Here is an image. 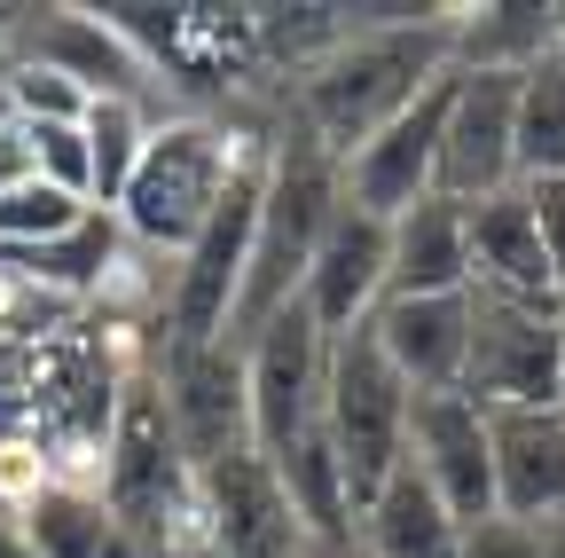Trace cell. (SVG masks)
Returning a JSON list of instances; mask_svg holds the SVG:
<instances>
[{
  "label": "cell",
  "mask_w": 565,
  "mask_h": 558,
  "mask_svg": "<svg viewBox=\"0 0 565 558\" xmlns=\"http://www.w3.org/2000/svg\"><path fill=\"white\" fill-rule=\"evenodd\" d=\"M463 252H471V292L557 315L550 260H542V236H534V213H526V189H494V197L463 204Z\"/></svg>",
  "instance_id": "16"
},
{
  "label": "cell",
  "mask_w": 565,
  "mask_h": 558,
  "mask_svg": "<svg viewBox=\"0 0 565 558\" xmlns=\"http://www.w3.org/2000/svg\"><path fill=\"white\" fill-rule=\"evenodd\" d=\"M307 315L322 323V338H345L362 330L385 299V221L353 213V204H338V221L322 229L315 260H307V284H299Z\"/></svg>",
  "instance_id": "15"
},
{
  "label": "cell",
  "mask_w": 565,
  "mask_h": 558,
  "mask_svg": "<svg viewBox=\"0 0 565 558\" xmlns=\"http://www.w3.org/2000/svg\"><path fill=\"white\" fill-rule=\"evenodd\" d=\"M173 425V449L189 472L252 449V401H244V355L236 346H166V370L150 378Z\"/></svg>",
  "instance_id": "10"
},
{
  "label": "cell",
  "mask_w": 565,
  "mask_h": 558,
  "mask_svg": "<svg viewBox=\"0 0 565 558\" xmlns=\"http://www.w3.org/2000/svg\"><path fill=\"white\" fill-rule=\"evenodd\" d=\"M550 48L565 55V9H550Z\"/></svg>",
  "instance_id": "33"
},
{
  "label": "cell",
  "mask_w": 565,
  "mask_h": 558,
  "mask_svg": "<svg viewBox=\"0 0 565 558\" xmlns=\"http://www.w3.org/2000/svg\"><path fill=\"white\" fill-rule=\"evenodd\" d=\"M526 213L550 260V299H557V330H565V181H526Z\"/></svg>",
  "instance_id": "26"
},
{
  "label": "cell",
  "mask_w": 565,
  "mask_h": 558,
  "mask_svg": "<svg viewBox=\"0 0 565 558\" xmlns=\"http://www.w3.org/2000/svg\"><path fill=\"white\" fill-rule=\"evenodd\" d=\"M557 417H565V401H557Z\"/></svg>",
  "instance_id": "35"
},
{
  "label": "cell",
  "mask_w": 565,
  "mask_h": 558,
  "mask_svg": "<svg viewBox=\"0 0 565 558\" xmlns=\"http://www.w3.org/2000/svg\"><path fill=\"white\" fill-rule=\"evenodd\" d=\"M377 355L401 370L408 393H456L463 386V346H471V299H377L370 315Z\"/></svg>",
  "instance_id": "17"
},
{
  "label": "cell",
  "mask_w": 565,
  "mask_h": 558,
  "mask_svg": "<svg viewBox=\"0 0 565 558\" xmlns=\"http://www.w3.org/2000/svg\"><path fill=\"white\" fill-rule=\"evenodd\" d=\"M494 519L550 527L565 519V417L557 409H487Z\"/></svg>",
  "instance_id": "14"
},
{
  "label": "cell",
  "mask_w": 565,
  "mask_h": 558,
  "mask_svg": "<svg viewBox=\"0 0 565 558\" xmlns=\"http://www.w3.org/2000/svg\"><path fill=\"white\" fill-rule=\"evenodd\" d=\"M118 260H126L118 213H87L79 229H63V236H47V244L0 252V275H17V284H32V292H47V299H87V292H103L110 275H118Z\"/></svg>",
  "instance_id": "21"
},
{
  "label": "cell",
  "mask_w": 565,
  "mask_h": 558,
  "mask_svg": "<svg viewBox=\"0 0 565 558\" xmlns=\"http://www.w3.org/2000/svg\"><path fill=\"white\" fill-rule=\"evenodd\" d=\"M456 558H542V527L479 519V527H463V550H456Z\"/></svg>",
  "instance_id": "27"
},
{
  "label": "cell",
  "mask_w": 565,
  "mask_h": 558,
  "mask_svg": "<svg viewBox=\"0 0 565 558\" xmlns=\"http://www.w3.org/2000/svg\"><path fill=\"white\" fill-rule=\"evenodd\" d=\"M408 464L424 487L456 512V527L494 519V456H487V409L471 393H408Z\"/></svg>",
  "instance_id": "12"
},
{
  "label": "cell",
  "mask_w": 565,
  "mask_h": 558,
  "mask_svg": "<svg viewBox=\"0 0 565 558\" xmlns=\"http://www.w3.org/2000/svg\"><path fill=\"white\" fill-rule=\"evenodd\" d=\"M95 213V204H79V197H63V189H47L40 173L32 181H17L9 197H0V252H24V244H47V236H63V229H79Z\"/></svg>",
  "instance_id": "25"
},
{
  "label": "cell",
  "mask_w": 565,
  "mask_h": 558,
  "mask_svg": "<svg viewBox=\"0 0 565 558\" xmlns=\"http://www.w3.org/2000/svg\"><path fill=\"white\" fill-rule=\"evenodd\" d=\"M471 299V346H463V386L479 409H557L565 401V330L542 307H511V299Z\"/></svg>",
  "instance_id": "7"
},
{
  "label": "cell",
  "mask_w": 565,
  "mask_h": 558,
  "mask_svg": "<svg viewBox=\"0 0 565 558\" xmlns=\"http://www.w3.org/2000/svg\"><path fill=\"white\" fill-rule=\"evenodd\" d=\"M322 433L338 449V472H345V496L362 512L377 487L401 472L408 456V386L401 370L377 355L370 323L330 338V378H322Z\"/></svg>",
  "instance_id": "5"
},
{
  "label": "cell",
  "mask_w": 565,
  "mask_h": 558,
  "mask_svg": "<svg viewBox=\"0 0 565 558\" xmlns=\"http://www.w3.org/2000/svg\"><path fill=\"white\" fill-rule=\"evenodd\" d=\"M0 126H17L9 118V40H0Z\"/></svg>",
  "instance_id": "32"
},
{
  "label": "cell",
  "mask_w": 565,
  "mask_h": 558,
  "mask_svg": "<svg viewBox=\"0 0 565 558\" xmlns=\"http://www.w3.org/2000/svg\"><path fill=\"white\" fill-rule=\"evenodd\" d=\"M448 17L456 9L424 17V24H345V40L291 87V118L345 166L370 134H385L448 72Z\"/></svg>",
  "instance_id": "1"
},
{
  "label": "cell",
  "mask_w": 565,
  "mask_h": 558,
  "mask_svg": "<svg viewBox=\"0 0 565 558\" xmlns=\"http://www.w3.org/2000/svg\"><path fill=\"white\" fill-rule=\"evenodd\" d=\"M307 558H362V543H307Z\"/></svg>",
  "instance_id": "30"
},
{
  "label": "cell",
  "mask_w": 565,
  "mask_h": 558,
  "mask_svg": "<svg viewBox=\"0 0 565 558\" xmlns=\"http://www.w3.org/2000/svg\"><path fill=\"white\" fill-rule=\"evenodd\" d=\"M542 558H565V519H550V527H542Z\"/></svg>",
  "instance_id": "31"
},
{
  "label": "cell",
  "mask_w": 565,
  "mask_h": 558,
  "mask_svg": "<svg viewBox=\"0 0 565 558\" xmlns=\"http://www.w3.org/2000/svg\"><path fill=\"white\" fill-rule=\"evenodd\" d=\"M95 496L110 504V519L150 550V558H173L181 543H196V472L173 449V425H166L150 378H134L118 393V409H110Z\"/></svg>",
  "instance_id": "4"
},
{
  "label": "cell",
  "mask_w": 565,
  "mask_h": 558,
  "mask_svg": "<svg viewBox=\"0 0 565 558\" xmlns=\"http://www.w3.org/2000/svg\"><path fill=\"white\" fill-rule=\"evenodd\" d=\"M9 55L55 72L63 87H79L87 103H150V87H158L150 72H141V55L95 9H17Z\"/></svg>",
  "instance_id": "11"
},
{
  "label": "cell",
  "mask_w": 565,
  "mask_h": 558,
  "mask_svg": "<svg viewBox=\"0 0 565 558\" xmlns=\"http://www.w3.org/2000/svg\"><path fill=\"white\" fill-rule=\"evenodd\" d=\"M236 166H244V134H236V126L196 118V110L158 118L150 143H141V158H134V181H126L118 204H110L118 229H126V244L181 260V252L204 236V221L221 213Z\"/></svg>",
  "instance_id": "3"
},
{
  "label": "cell",
  "mask_w": 565,
  "mask_h": 558,
  "mask_svg": "<svg viewBox=\"0 0 565 558\" xmlns=\"http://www.w3.org/2000/svg\"><path fill=\"white\" fill-rule=\"evenodd\" d=\"M550 55V9L503 0V9H456L448 17V72H526Z\"/></svg>",
  "instance_id": "22"
},
{
  "label": "cell",
  "mask_w": 565,
  "mask_h": 558,
  "mask_svg": "<svg viewBox=\"0 0 565 558\" xmlns=\"http://www.w3.org/2000/svg\"><path fill=\"white\" fill-rule=\"evenodd\" d=\"M338 158L315 143V134L291 118L282 134H267V173H259V213H252V252H244V284H236V307H228V338L221 346H244L275 307H291L299 284H307V260L322 244V229L338 221Z\"/></svg>",
  "instance_id": "2"
},
{
  "label": "cell",
  "mask_w": 565,
  "mask_h": 558,
  "mask_svg": "<svg viewBox=\"0 0 565 558\" xmlns=\"http://www.w3.org/2000/svg\"><path fill=\"white\" fill-rule=\"evenodd\" d=\"M0 558H32V550H24V527H17V512H0Z\"/></svg>",
  "instance_id": "29"
},
{
  "label": "cell",
  "mask_w": 565,
  "mask_h": 558,
  "mask_svg": "<svg viewBox=\"0 0 565 558\" xmlns=\"http://www.w3.org/2000/svg\"><path fill=\"white\" fill-rule=\"evenodd\" d=\"M244 401H252V449L275 464L299 433L322 425V378H330V338L307 315V299L275 307L244 346Z\"/></svg>",
  "instance_id": "6"
},
{
  "label": "cell",
  "mask_w": 565,
  "mask_h": 558,
  "mask_svg": "<svg viewBox=\"0 0 565 558\" xmlns=\"http://www.w3.org/2000/svg\"><path fill=\"white\" fill-rule=\"evenodd\" d=\"M196 550L204 558H307V535L259 449H236L196 472Z\"/></svg>",
  "instance_id": "9"
},
{
  "label": "cell",
  "mask_w": 565,
  "mask_h": 558,
  "mask_svg": "<svg viewBox=\"0 0 565 558\" xmlns=\"http://www.w3.org/2000/svg\"><path fill=\"white\" fill-rule=\"evenodd\" d=\"M511 103H519V80L511 72H456L448 126H440V197L479 204L494 189H519V166H511Z\"/></svg>",
  "instance_id": "13"
},
{
  "label": "cell",
  "mask_w": 565,
  "mask_h": 558,
  "mask_svg": "<svg viewBox=\"0 0 565 558\" xmlns=\"http://www.w3.org/2000/svg\"><path fill=\"white\" fill-rule=\"evenodd\" d=\"M150 126H158L150 103H87L79 134H87V166H95V189H87L95 213H110L118 189L134 181V158H141V143H150Z\"/></svg>",
  "instance_id": "24"
},
{
  "label": "cell",
  "mask_w": 565,
  "mask_h": 558,
  "mask_svg": "<svg viewBox=\"0 0 565 558\" xmlns=\"http://www.w3.org/2000/svg\"><path fill=\"white\" fill-rule=\"evenodd\" d=\"M448 95H456V72H440V80L424 87L385 134H370V143L338 166V189H345L353 213H370V221L393 229L416 197L440 189V126H448Z\"/></svg>",
  "instance_id": "8"
},
{
  "label": "cell",
  "mask_w": 565,
  "mask_h": 558,
  "mask_svg": "<svg viewBox=\"0 0 565 558\" xmlns=\"http://www.w3.org/2000/svg\"><path fill=\"white\" fill-rule=\"evenodd\" d=\"M9 32H17V9H0V40H9Z\"/></svg>",
  "instance_id": "34"
},
{
  "label": "cell",
  "mask_w": 565,
  "mask_h": 558,
  "mask_svg": "<svg viewBox=\"0 0 565 558\" xmlns=\"http://www.w3.org/2000/svg\"><path fill=\"white\" fill-rule=\"evenodd\" d=\"M511 166H519V189H526V181H565V55H557V48L519 72Z\"/></svg>",
  "instance_id": "23"
},
{
  "label": "cell",
  "mask_w": 565,
  "mask_h": 558,
  "mask_svg": "<svg viewBox=\"0 0 565 558\" xmlns=\"http://www.w3.org/2000/svg\"><path fill=\"white\" fill-rule=\"evenodd\" d=\"M353 543H362V558H456L463 527L433 487H424V472L401 456V472L353 512Z\"/></svg>",
  "instance_id": "20"
},
{
  "label": "cell",
  "mask_w": 565,
  "mask_h": 558,
  "mask_svg": "<svg viewBox=\"0 0 565 558\" xmlns=\"http://www.w3.org/2000/svg\"><path fill=\"white\" fill-rule=\"evenodd\" d=\"M24 550L32 558H150L95 496V480H40L32 496L17 504Z\"/></svg>",
  "instance_id": "19"
},
{
  "label": "cell",
  "mask_w": 565,
  "mask_h": 558,
  "mask_svg": "<svg viewBox=\"0 0 565 558\" xmlns=\"http://www.w3.org/2000/svg\"><path fill=\"white\" fill-rule=\"evenodd\" d=\"M448 292H471V252H463V204L433 189L385 229V299H448Z\"/></svg>",
  "instance_id": "18"
},
{
  "label": "cell",
  "mask_w": 565,
  "mask_h": 558,
  "mask_svg": "<svg viewBox=\"0 0 565 558\" xmlns=\"http://www.w3.org/2000/svg\"><path fill=\"white\" fill-rule=\"evenodd\" d=\"M17 181H32V150H24L17 126H0V197H9Z\"/></svg>",
  "instance_id": "28"
}]
</instances>
